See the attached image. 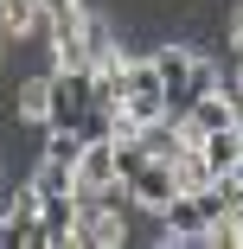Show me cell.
<instances>
[{"label":"cell","mask_w":243,"mask_h":249,"mask_svg":"<svg viewBox=\"0 0 243 249\" xmlns=\"http://www.w3.org/2000/svg\"><path fill=\"white\" fill-rule=\"evenodd\" d=\"M90 109H96V77L90 71H52V122L90 134Z\"/></svg>","instance_id":"cell-3"},{"label":"cell","mask_w":243,"mask_h":249,"mask_svg":"<svg viewBox=\"0 0 243 249\" xmlns=\"http://www.w3.org/2000/svg\"><path fill=\"white\" fill-rule=\"evenodd\" d=\"M224 83H230V89L243 96V58H230V64H224Z\"/></svg>","instance_id":"cell-9"},{"label":"cell","mask_w":243,"mask_h":249,"mask_svg":"<svg viewBox=\"0 0 243 249\" xmlns=\"http://www.w3.org/2000/svg\"><path fill=\"white\" fill-rule=\"evenodd\" d=\"M109 192H122V179H115V141L90 134L83 154H77V198H109Z\"/></svg>","instance_id":"cell-4"},{"label":"cell","mask_w":243,"mask_h":249,"mask_svg":"<svg viewBox=\"0 0 243 249\" xmlns=\"http://www.w3.org/2000/svg\"><path fill=\"white\" fill-rule=\"evenodd\" d=\"M224 38H230V58H243V0L230 7V32H224Z\"/></svg>","instance_id":"cell-8"},{"label":"cell","mask_w":243,"mask_h":249,"mask_svg":"<svg viewBox=\"0 0 243 249\" xmlns=\"http://www.w3.org/2000/svg\"><path fill=\"white\" fill-rule=\"evenodd\" d=\"M148 58H154V71H160L167 109H186L192 96H205V89L224 77V64L205 58V52H192V45H160V52H148Z\"/></svg>","instance_id":"cell-1"},{"label":"cell","mask_w":243,"mask_h":249,"mask_svg":"<svg viewBox=\"0 0 243 249\" xmlns=\"http://www.w3.org/2000/svg\"><path fill=\"white\" fill-rule=\"evenodd\" d=\"M109 103L141 128V122H160L167 115V89H160V71H154V58H122V71L109 77Z\"/></svg>","instance_id":"cell-2"},{"label":"cell","mask_w":243,"mask_h":249,"mask_svg":"<svg viewBox=\"0 0 243 249\" xmlns=\"http://www.w3.org/2000/svg\"><path fill=\"white\" fill-rule=\"evenodd\" d=\"M0 217H19V224H38V185L26 179V185L13 192V205H7V211H0Z\"/></svg>","instance_id":"cell-7"},{"label":"cell","mask_w":243,"mask_h":249,"mask_svg":"<svg viewBox=\"0 0 243 249\" xmlns=\"http://www.w3.org/2000/svg\"><path fill=\"white\" fill-rule=\"evenodd\" d=\"M13 122H26V128H45V122H52V71H38V77L19 83V96H13Z\"/></svg>","instance_id":"cell-5"},{"label":"cell","mask_w":243,"mask_h":249,"mask_svg":"<svg viewBox=\"0 0 243 249\" xmlns=\"http://www.w3.org/2000/svg\"><path fill=\"white\" fill-rule=\"evenodd\" d=\"M38 7H45V19H52V13H71V7H83V0H38Z\"/></svg>","instance_id":"cell-10"},{"label":"cell","mask_w":243,"mask_h":249,"mask_svg":"<svg viewBox=\"0 0 243 249\" xmlns=\"http://www.w3.org/2000/svg\"><path fill=\"white\" fill-rule=\"evenodd\" d=\"M38 26H45L38 0H0V32H7V38H32Z\"/></svg>","instance_id":"cell-6"},{"label":"cell","mask_w":243,"mask_h":249,"mask_svg":"<svg viewBox=\"0 0 243 249\" xmlns=\"http://www.w3.org/2000/svg\"><path fill=\"white\" fill-rule=\"evenodd\" d=\"M0 64H7V32H0Z\"/></svg>","instance_id":"cell-11"}]
</instances>
